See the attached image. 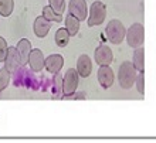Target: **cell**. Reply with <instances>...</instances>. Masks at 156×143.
I'll return each mask as SVG.
<instances>
[{
    "label": "cell",
    "mask_w": 156,
    "mask_h": 143,
    "mask_svg": "<svg viewBox=\"0 0 156 143\" xmlns=\"http://www.w3.org/2000/svg\"><path fill=\"white\" fill-rule=\"evenodd\" d=\"M139 71L136 70V67L133 65V62L131 61H125L119 65V72H118V79H119V85L123 89H129L132 88V85L136 82Z\"/></svg>",
    "instance_id": "cell-1"
},
{
    "label": "cell",
    "mask_w": 156,
    "mask_h": 143,
    "mask_svg": "<svg viewBox=\"0 0 156 143\" xmlns=\"http://www.w3.org/2000/svg\"><path fill=\"white\" fill-rule=\"evenodd\" d=\"M105 34L112 44H121L123 38L126 37V30L119 20H111L105 29Z\"/></svg>",
    "instance_id": "cell-2"
},
{
    "label": "cell",
    "mask_w": 156,
    "mask_h": 143,
    "mask_svg": "<svg viewBox=\"0 0 156 143\" xmlns=\"http://www.w3.org/2000/svg\"><path fill=\"white\" fill-rule=\"evenodd\" d=\"M105 16H107L105 4L102 2H95L90 9V16H88L87 24H88V27H95V26L102 24L105 20Z\"/></svg>",
    "instance_id": "cell-3"
},
{
    "label": "cell",
    "mask_w": 156,
    "mask_h": 143,
    "mask_svg": "<svg viewBox=\"0 0 156 143\" xmlns=\"http://www.w3.org/2000/svg\"><path fill=\"white\" fill-rule=\"evenodd\" d=\"M144 36H145V31H144V26L139 24V23H135L132 24L126 31V41H128V45L132 47V48H138L140 45L144 44Z\"/></svg>",
    "instance_id": "cell-4"
},
{
    "label": "cell",
    "mask_w": 156,
    "mask_h": 143,
    "mask_svg": "<svg viewBox=\"0 0 156 143\" xmlns=\"http://www.w3.org/2000/svg\"><path fill=\"white\" fill-rule=\"evenodd\" d=\"M78 77H80V74L74 68H70L66 72L64 79H62V95L64 96H70L75 92L78 86Z\"/></svg>",
    "instance_id": "cell-5"
},
{
    "label": "cell",
    "mask_w": 156,
    "mask_h": 143,
    "mask_svg": "<svg viewBox=\"0 0 156 143\" xmlns=\"http://www.w3.org/2000/svg\"><path fill=\"white\" fill-rule=\"evenodd\" d=\"M23 64H24V62H23V58H21L17 47L16 48H14V47H10V48H9V53H7V57L4 60V67H6L10 72H14V71H16L19 67L23 65Z\"/></svg>",
    "instance_id": "cell-6"
},
{
    "label": "cell",
    "mask_w": 156,
    "mask_h": 143,
    "mask_svg": "<svg viewBox=\"0 0 156 143\" xmlns=\"http://www.w3.org/2000/svg\"><path fill=\"white\" fill-rule=\"evenodd\" d=\"M95 61L99 65H109L112 61H114V54H112V50L107 45H99L97 47L94 53Z\"/></svg>",
    "instance_id": "cell-7"
},
{
    "label": "cell",
    "mask_w": 156,
    "mask_h": 143,
    "mask_svg": "<svg viewBox=\"0 0 156 143\" xmlns=\"http://www.w3.org/2000/svg\"><path fill=\"white\" fill-rule=\"evenodd\" d=\"M68 12L80 21L87 20V3L85 0H70Z\"/></svg>",
    "instance_id": "cell-8"
},
{
    "label": "cell",
    "mask_w": 156,
    "mask_h": 143,
    "mask_svg": "<svg viewBox=\"0 0 156 143\" xmlns=\"http://www.w3.org/2000/svg\"><path fill=\"white\" fill-rule=\"evenodd\" d=\"M98 82L99 85L102 86V88H111L112 84H114V71L109 68V65H101V68L98 70Z\"/></svg>",
    "instance_id": "cell-9"
},
{
    "label": "cell",
    "mask_w": 156,
    "mask_h": 143,
    "mask_svg": "<svg viewBox=\"0 0 156 143\" xmlns=\"http://www.w3.org/2000/svg\"><path fill=\"white\" fill-rule=\"evenodd\" d=\"M29 64L30 68L34 71V72H40L43 68L45 67V58L41 53V50H31L29 57Z\"/></svg>",
    "instance_id": "cell-10"
},
{
    "label": "cell",
    "mask_w": 156,
    "mask_h": 143,
    "mask_svg": "<svg viewBox=\"0 0 156 143\" xmlns=\"http://www.w3.org/2000/svg\"><path fill=\"white\" fill-rule=\"evenodd\" d=\"M64 65V58L60 54H53L48 58H45V68L51 74H58Z\"/></svg>",
    "instance_id": "cell-11"
},
{
    "label": "cell",
    "mask_w": 156,
    "mask_h": 143,
    "mask_svg": "<svg viewBox=\"0 0 156 143\" xmlns=\"http://www.w3.org/2000/svg\"><path fill=\"white\" fill-rule=\"evenodd\" d=\"M77 71L80 74V77H82V78L90 77L91 71H92V62H91L88 55H85V54L80 55V58H78V61H77Z\"/></svg>",
    "instance_id": "cell-12"
},
{
    "label": "cell",
    "mask_w": 156,
    "mask_h": 143,
    "mask_svg": "<svg viewBox=\"0 0 156 143\" xmlns=\"http://www.w3.org/2000/svg\"><path fill=\"white\" fill-rule=\"evenodd\" d=\"M50 23L51 21L47 20L44 16H38L36 19V21H34V33H36V36L40 37V38L47 36L50 31V27H51Z\"/></svg>",
    "instance_id": "cell-13"
},
{
    "label": "cell",
    "mask_w": 156,
    "mask_h": 143,
    "mask_svg": "<svg viewBox=\"0 0 156 143\" xmlns=\"http://www.w3.org/2000/svg\"><path fill=\"white\" fill-rule=\"evenodd\" d=\"M17 50L20 53L21 58H23V62H29V57H30V53H31V44L27 38H21L17 44Z\"/></svg>",
    "instance_id": "cell-14"
},
{
    "label": "cell",
    "mask_w": 156,
    "mask_h": 143,
    "mask_svg": "<svg viewBox=\"0 0 156 143\" xmlns=\"http://www.w3.org/2000/svg\"><path fill=\"white\" fill-rule=\"evenodd\" d=\"M66 29L68 30V33L71 36H75L78 33V30H80V20L73 14H68L66 17Z\"/></svg>",
    "instance_id": "cell-15"
},
{
    "label": "cell",
    "mask_w": 156,
    "mask_h": 143,
    "mask_svg": "<svg viewBox=\"0 0 156 143\" xmlns=\"http://www.w3.org/2000/svg\"><path fill=\"white\" fill-rule=\"evenodd\" d=\"M70 36L71 34L68 33L67 29H58L57 33H55V44L58 47H66L70 41Z\"/></svg>",
    "instance_id": "cell-16"
},
{
    "label": "cell",
    "mask_w": 156,
    "mask_h": 143,
    "mask_svg": "<svg viewBox=\"0 0 156 143\" xmlns=\"http://www.w3.org/2000/svg\"><path fill=\"white\" fill-rule=\"evenodd\" d=\"M133 65L136 67V70L142 72L144 71V48H135V53H133Z\"/></svg>",
    "instance_id": "cell-17"
},
{
    "label": "cell",
    "mask_w": 156,
    "mask_h": 143,
    "mask_svg": "<svg viewBox=\"0 0 156 143\" xmlns=\"http://www.w3.org/2000/svg\"><path fill=\"white\" fill-rule=\"evenodd\" d=\"M43 16L47 19V20L50 21H55V23H60V21L62 20V16H60L58 13H55L51 9V6H45L44 9H43Z\"/></svg>",
    "instance_id": "cell-18"
},
{
    "label": "cell",
    "mask_w": 156,
    "mask_h": 143,
    "mask_svg": "<svg viewBox=\"0 0 156 143\" xmlns=\"http://www.w3.org/2000/svg\"><path fill=\"white\" fill-rule=\"evenodd\" d=\"M13 0H0V16L9 17L13 12Z\"/></svg>",
    "instance_id": "cell-19"
},
{
    "label": "cell",
    "mask_w": 156,
    "mask_h": 143,
    "mask_svg": "<svg viewBox=\"0 0 156 143\" xmlns=\"http://www.w3.org/2000/svg\"><path fill=\"white\" fill-rule=\"evenodd\" d=\"M9 82H10V71L4 67L0 70V92L9 85Z\"/></svg>",
    "instance_id": "cell-20"
},
{
    "label": "cell",
    "mask_w": 156,
    "mask_h": 143,
    "mask_svg": "<svg viewBox=\"0 0 156 143\" xmlns=\"http://www.w3.org/2000/svg\"><path fill=\"white\" fill-rule=\"evenodd\" d=\"M48 3L55 13H58L60 16L64 14V10H66V2L64 0H48Z\"/></svg>",
    "instance_id": "cell-21"
},
{
    "label": "cell",
    "mask_w": 156,
    "mask_h": 143,
    "mask_svg": "<svg viewBox=\"0 0 156 143\" xmlns=\"http://www.w3.org/2000/svg\"><path fill=\"white\" fill-rule=\"evenodd\" d=\"M62 79H64V78H61L60 74H55L54 84H55V89H57V92H55V95H54V98H60V95H62Z\"/></svg>",
    "instance_id": "cell-22"
},
{
    "label": "cell",
    "mask_w": 156,
    "mask_h": 143,
    "mask_svg": "<svg viewBox=\"0 0 156 143\" xmlns=\"http://www.w3.org/2000/svg\"><path fill=\"white\" fill-rule=\"evenodd\" d=\"M7 53H9V48H7V44H6V40L3 37H0V61L6 60Z\"/></svg>",
    "instance_id": "cell-23"
},
{
    "label": "cell",
    "mask_w": 156,
    "mask_h": 143,
    "mask_svg": "<svg viewBox=\"0 0 156 143\" xmlns=\"http://www.w3.org/2000/svg\"><path fill=\"white\" fill-rule=\"evenodd\" d=\"M136 88H138V92L139 94H144L145 91V86H144V71L138 74V78H136Z\"/></svg>",
    "instance_id": "cell-24"
}]
</instances>
